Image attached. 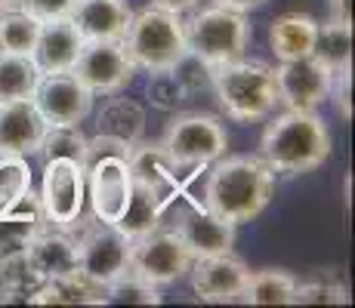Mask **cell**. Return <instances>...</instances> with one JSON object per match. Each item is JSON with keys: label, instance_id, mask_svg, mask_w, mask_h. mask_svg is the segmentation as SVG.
<instances>
[{"label": "cell", "instance_id": "1", "mask_svg": "<svg viewBox=\"0 0 355 308\" xmlns=\"http://www.w3.org/2000/svg\"><path fill=\"white\" fill-rule=\"evenodd\" d=\"M275 188V173L257 154H223L214 161L204 188V207L214 216L238 225L250 222L266 210Z\"/></svg>", "mask_w": 355, "mask_h": 308}, {"label": "cell", "instance_id": "2", "mask_svg": "<svg viewBox=\"0 0 355 308\" xmlns=\"http://www.w3.org/2000/svg\"><path fill=\"white\" fill-rule=\"evenodd\" d=\"M331 154V133L315 108H288L272 123H266L259 139V157L272 173L300 176L322 167Z\"/></svg>", "mask_w": 355, "mask_h": 308}, {"label": "cell", "instance_id": "3", "mask_svg": "<svg viewBox=\"0 0 355 308\" xmlns=\"http://www.w3.org/2000/svg\"><path fill=\"white\" fill-rule=\"evenodd\" d=\"M130 152L133 145L112 136L87 139L84 154V185L90 197L93 216L102 222H118L124 216L130 194H133V173H130Z\"/></svg>", "mask_w": 355, "mask_h": 308}, {"label": "cell", "instance_id": "4", "mask_svg": "<svg viewBox=\"0 0 355 308\" xmlns=\"http://www.w3.org/2000/svg\"><path fill=\"white\" fill-rule=\"evenodd\" d=\"M210 87H214L220 105L238 123L263 120L275 111L278 105V80L275 68L259 59H232L223 65H214L210 71Z\"/></svg>", "mask_w": 355, "mask_h": 308}, {"label": "cell", "instance_id": "5", "mask_svg": "<svg viewBox=\"0 0 355 308\" xmlns=\"http://www.w3.org/2000/svg\"><path fill=\"white\" fill-rule=\"evenodd\" d=\"M124 46L136 68H146V71L173 68L189 53L180 12L158 10L152 3L146 10L133 12L124 31Z\"/></svg>", "mask_w": 355, "mask_h": 308}, {"label": "cell", "instance_id": "6", "mask_svg": "<svg viewBox=\"0 0 355 308\" xmlns=\"http://www.w3.org/2000/svg\"><path fill=\"white\" fill-rule=\"evenodd\" d=\"M158 148L176 170H201L220 161L229 148V133L220 118L201 111L176 114L164 129Z\"/></svg>", "mask_w": 355, "mask_h": 308}, {"label": "cell", "instance_id": "7", "mask_svg": "<svg viewBox=\"0 0 355 308\" xmlns=\"http://www.w3.org/2000/svg\"><path fill=\"white\" fill-rule=\"evenodd\" d=\"M182 28H186L189 53L201 56L207 65H223V62L241 59L250 40V25L244 19V12L229 10V6L220 3L204 6L189 22H182Z\"/></svg>", "mask_w": 355, "mask_h": 308}, {"label": "cell", "instance_id": "8", "mask_svg": "<svg viewBox=\"0 0 355 308\" xmlns=\"http://www.w3.org/2000/svg\"><path fill=\"white\" fill-rule=\"evenodd\" d=\"M68 231L78 241V256H80V271L90 275L99 284H112L121 278L130 265V237L118 225L102 222L96 216L80 213L68 225Z\"/></svg>", "mask_w": 355, "mask_h": 308}, {"label": "cell", "instance_id": "9", "mask_svg": "<svg viewBox=\"0 0 355 308\" xmlns=\"http://www.w3.org/2000/svg\"><path fill=\"white\" fill-rule=\"evenodd\" d=\"M192 253L173 228H152L139 237H130V265L127 271L152 287L176 284L192 269Z\"/></svg>", "mask_w": 355, "mask_h": 308}, {"label": "cell", "instance_id": "10", "mask_svg": "<svg viewBox=\"0 0 355 308\" xmlns=\"http://www.w3.org/2000/svg\"><path fill=\"white\" fill-rule=\"evenodd\" d=\"M71 71L93 96H114L133 80L136 65L124 40H84Z\"/></svg>", "mask_w": 355, "mask_h": 308}, {"label": "cell", "instance_id": "11", "mask_svg": "<svg viewBox=\"0 0 355 308\" xmlns=\"http://www.w3.org/2000/svg\"><path fill=\"white\" fill-rule=\"evenodd\" d=\"M40 210L46 216V225L68 228L80 213H84V163L68 161V157H53L44 161V185H40Z\"/></svg>", "mask_w": 355, "mask_h": 308}, {"label": "cell", "instance_id": "12", "mask_svg": "<svg viewBox=\"0 0 355 308\" xmlns=\"http://www.w3.org/2000/svg\"><path fill=\"white\" fill-rule=\"evenodd\" d=\"M130 173H133V188H139L161 213L173 207L176 197H189V203H201L186 191V182L180 179L176 167L164 157L158 145H148L142 139L136 142L130 152Z\"/></svg>", "mask_w": 355, "mask_h": 308}, {"label": "cell", "instance_id": "13", "mask_svg": "<svg viewBox=\"0 0 355 308\" xmlns=\"http://www.w3.org/2000/svg\"><path fill=\"white\" fill-rule=\"evenodd\" d=\"M31 102L37 105L46 127H68V123H80L90 114L93 93L80 84L74 71H50L40 74Z\"/></svg>", "mask_w": 355, "mask_h": 308}, {"label": "cell", "instance_id": "14", "mask_svg": "<svg viewBox=\"0 0 355 308\" xmlns=\"http://www.w3.org/2000/svg\"><path fill=\"white\" fill-rule=\"evenodd\" d=\"M248 262L235 253H216V256H198L192 259V290L201 302H238L241 290L248 284Z\"/></svg>", "mask_w": 355, "mask_h": 308}, {"label": "cell", "instance_id": "15", "mask_svg": "<svg viewBox=\"0 0 355 308\" xmlns=\"http://www.w3.org/2000/svg\"><path fill=\"white\" fill-rule=\"evenodd\" d=\"M275 80L278 102H284L288 108H315L331 93V71L312 53L282 62V68H275Z\"/></svg>", "mask_w": 355, "mask_h": 308}, {"label": "cell", "instance_id": "16", "mask_svg": "<svg viewBox=\"0 0 355 308\" xmlns=\"http://www.w3.org/2000/svg\"><path fill=\"white\" fill-rule=\"evenodd\" d=\"M173 231L182 237V244L189 246V253L195 259L229 253L235 246V225L214 216L204 203H189V210L180 213V222H176Z\"/></svg>", "mask_w": 355, "mask_h": 308}, {"label": "cell", "instance_id": "17", "mask_svg": "<svg viewBox=\"0 0 355 308\" xmlns=\"http://www.w3.org/2000/svg\"><path fill=\"white\" fill-rule=\"evenodd\" d=\"M40 228H46V216L40 210V197L31 188L0 203V259L28 250Z\"/></svg>", "mask_w": 355, "mask_h": 308}, {"label": "cell", "instance_id": "18", "mask_svg": "<svg viewBox=\"0 0 355 308\" xmlns=\"http://www.w3.org/2000/svg\"><path fill=\"white\" fill-rule=\"evenodd\" d=\"M44 129L46 120L40 118L31 96L28 99L0 102V148L16 154H37Z\"/></svg>", "mask_w": 355, "mask_h": 308}, {"label": "cell", "instance_id": "19", "mask_svg": "<svg viewBox=\"0 0 355 308\" xmlns=\"http://www.w3.org/2000/svg\"><path fill=\"white\" fill-rule=\"evenodd\" d=\"M84 37L74 28L71 19H53V22H40L37 44H34V65L40 68V74L50 71H71L74 59H78Z\"/></svg>", "mask_w": 355, "mask_h": 308}, {"label": "cell", "instance_id": "20", "mask_svg": "<svg viewBox=\"0 0 355 308\" xmlns=\"http://www.w3.org/2000/svg\"><path fill=\"white\" fill-rule=\"evenodd\" d=\"M130 16L133 10L127 0H80L71 22L84 40H124Z\"/></svg>", "mask_w": 355, "mask_h": 308}, {"label": "cell", "instance_id": "21", "mask_svg": "<svg viewBox=\"0 0 355 308\" xmlns=\"http://www.w3.org/2000/svg\"><path fill=\"white\" fill-rule=\"evenodd\" d=\"M28 256L37 265V271L46 280L68 275V271L80 269V256H78V241L68 228L50 225V228H40L34 235V241L28 244Z\"/></svg>", "mask_w": 355, "mask_h": 308}, {"label": "cell", "instance_id": "22", "mask_svg": "<svg viewBox=\"0 0 355 308\" xmlns=\"http://www.w3.org/2000/svg\"><path fill=\"white\" fill-rule=\"evenodd\" d=\"M31 305H105V284L93 280L84 271L50 278L31 296Z\"/></svg>", "mask_w": 355, "mask_h": 308}, {"label": "cell", "instance_id": "23", "mask_svg": "<svg viewBox=\"0 0 355 308\" xmlns=\"http://www.w3.org/2000/svg\"><path fill=\"white\" fill-rule=\"evenodd\" d=\"M315 28L318 22L309 12H282L272 19L269 25V46L282 62L309 56L312 44H315Z\"/></svg>", "mask_w": 355, "mask_h": 308}, {"label": "cell", "instance_id": "24", "mask_svg": "<svg viewBox=\"0 0 355 308\" xmlns=\"http://www.w3.org/2000/svg\"><path fill=\"white\" fill-rule=\"evenodd\" d=\"M96 129L102 136H112V139H121L127 145H136L142 139V133H146V111L133 99H118L114 96V99H108L99 108Z\"/></svg>", "mask_w": 355, "mask_h": 308}, {"label": "cell", "instance_id": "25", "mask_svg": "<svg viewBox=\"0 0 355 308\" xmlns=\"http://www.w3.org/2000/svg\"><path fill=\"white\" fill-rule=\"evenodd\" d=\"M297 278L282 269H259L248 275V284L241 290L238 302L248 305H293Z\"/></svg>", "mask_w": 355, "mask_h": 308}, {"label": "cell", "instance_id": "26", "mask_svg": "<svg viewBox=\"0 0 355 308\" xmlns=\"http://www.w3.org/2000/svg\"><path fill=\"white\" fill-rule=\"evenodd\" d=\"M312 56H315L327 71H340V68L352 65V25L327 19L324 25L315 28V44H312Z\"/></svg>", "mask_w": 355, "mask_h": 308}, {"label": "cell", "instance_id": "27", "mask_svg": "<svg viewBox=\"0 0 355 308\" xmlns=\"http://www.w3.org/2000/svg\"><path fill=\"white\" fill-rule=\"evenodd\" d=\"M40 80V68L22 53H0V102L28 99Z\"/></svg>", "mask_w": 355, "mask_h": 308}, {"label": "cell", "instance_id": "28", "mask_svg": "<svg viewBox=\"0 0 355 308\" xmlns=\"http://www.w3.org/2000/svg\"><path fill=\"white\" fill-rule=\"evenodd\" d=\"M46 284V278L37 271V265L31 262L28 250L22 253H10V256L0 259V290H10V293H19V296L28 299L31 305V296Z\"/></svg>", "mask_w": 355, "mask_h": 308}, {"label": "cell", "instance_id": "29", "mask_svg": "<svg viewBox=\"0 0 355 308\" xmlns=\"http://www.w3.org/2000/svg\"><path fill=\"white\" fill-rule=\"evenodd\" d=\"M40 22L28 12L16 10H0V53H22L31 56L34 44H37Z\"/></svg>", "mask_w": 355, "mask_h": 308}, {"label": "cell", "instance_id": "30", "mask_svg": "<svg viewBox=\"0 0 355 308\" xmlns=\"http://www.w3.org/2000/svg\"><path fill=\"white\" fill-rule=\"evenodd\" d=\"M37 154L44 157V161L68 157V161L84 163L87 136L80 133V123H68V127H46L44 139H40V145H37Z\"/></svg>", "mask_w": 355, "mask_h": 308}, {"label": "cell", "instance_id": "31", "mask_svg": "<svg viewBox=\"0 0 355 308\" xmlns=\"http://www.w3.org/2000/svg\"><path fill=\"white\" fill-rule=\"evenodd\" d=\"M105 305H161V293L158 287L124 271L112 284H105Z\"/></svg>", "mask_w": 355, "mask_h": 308}, {"label": "cell", "instance_id": "32", "mask_svg": "<svg viewBox=\"0 0 355 308\" xmlns=\"http://www.w3.org/2000/svg\"><path fill=\"white\" fill-rule=\"evenodd\" d=\"M146 96L155 108L161 111H176L180 105L189 102V93L186 87L176 80V74L170 68H161V71H152L148 74V84H146Z\"/></svg>", "mask_w": 355, "mask_h": 308}, {"label": "cell", "instance_id": "33", "mask_svg": "<svg viewBox=\"0 0 355 308\" xmlns=\"http://www.w3.org/2000/svg\"><path fill=\"white\" fill-rule=\"evenodd\" d=\"M28 188H31V170L25 154L0 148V203L12 201V197H19Z\"/></svg>", "mask_w": 355, "mask_h": 308}, {"label": "cell", "instance_id": "34", "mask_svg": "<svg viewBox=\"0 0 355 308\" xmlns=\"http://www.w3.org/2000/svg\"><path fill=\"white\" fill-rule=\"evenodd\" d=\"M293 305H349V290L337 280H306L293 290Z\"/></svg>", "mask_w": 355, "mask_h": 308}, {"label": "cell", "instance_id": "35", "mask_svg": "<svg viewBox=\"0 0 355 308\" xmlns=\"http://www.w3.org/2000/svg\"><path fill=\"white\" fill-rule=\"evenodd\" d=\"M170 71H173L176 80L186 87L189 96H195V93H201V90L210 87V71H214V65H207V62H204L201 56H195V53H186Z\"/></svg>", "mask_w": 355, "mask_h": 308}, {"label": "cell", "instance_id": "36", "mask_svg": "<svg viewBox=\"0 0 355 308\" xmlns=\"http://www.w3.org/2000/svg\"><path fill=\"white\" fill-rule=\"evenodd\" d=\"M78 3L80 0H19V10L34 16L37 22H53V19H71Z\"/></svg>", "mask_w": 355, "mask_h": 308}, {"label": "cell", "instance_id": "37", "mask_svg": "<svg viewBox=\"0 0 355 308\" xmlns=\"http://www.w3.org/2000/svg\"><path fill=\"white\" fill-rule=\"evenodd\" d=\"M327 99H334L340 118L352 120V65L331 74V93H327Z\"/></svg>", "mask_w": 355, "mask_h": 308}, {"label": "cell", "instance_id": "38", "mask_svg": "<svg viewBox=\"0 0 355 308\" xmlns=\"http://www.w3.org/2000/svg\"><path fill=\"white\" fill-rule=\"evenodd\" d=\"M152 6H158V10H167V12H189L195 10L201 0H148Z\"/></svg>", "mask_w": 355, "mask_h": 308}, {"label": "cell", "instance_id": "39", "mask_svg": "<svg viewBox=\"0 0 355 308\" xmlns=\"http://www.w3.org/2000/svg\"><path fill=\"white\" fill-rule=\"evenodd\" d=\"M331 19L352 25V0H331Z\"/></svg>", "mask_w": 355, "mask_h": 308}, {"label": "cell", "instance_id": "40", "mask_svg": "<svg viewBox=\"0 0 355 308\" xmlns=\"http://www.w3.org/2000/svg\"><path fill=\"white\" fill-rule=\"evenodd\" d=\"M220 6H229V10H238V12H248V10H257L263 6L266 0H216Z\"/></svg>", "mask_w": 355, "mask_h": 308}, {"label": "cell", "instance_id": "41", "mask_svg": "<svg viewBox=\"0 0 355 308\" xmlns=\"http://www.w3.org/2000/svg\"><path fill=\"white\" fill-rule=\"evenodd\" d=\"M19 0H0V10H16Z\"/></svg>", "mask_w": 355, "mask_h": 308}]
</instances>
